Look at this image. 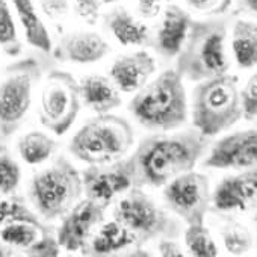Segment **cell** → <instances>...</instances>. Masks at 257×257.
Wrapping results in <instances>:
<instances>
[{"instance_id": "34", "label": "cell", "mask_w": 257, "mask_h": 257, "mask_svg": "<svg viewBox=\"0 0 257 257\" xmlns=\"http://www.w3.org/2000/svg\"><path fill=\"white\" fill-rule=\"evenodd\" d=\"M16 210H17V207L13 203H10V201H2V203H0V224H2L4 221H7L8 218L14 216Z\"/></svg>"}, {"instance_id": "8", "label": "cell", "mask_w": 257, "mask_h": 257, "mask_svg": "<svg viewBox=\"0 0 257 257\" xmlns=\"http://www.w3.org/2000/svg\"><path fill=\"white\" fill-rule=\"evenodd\" d=\"M80 104L79 83L68 73H53L43 89L41 119L56 135H62L76 121Z\"/></svg>"}, {"instance_id": "5", "label": "cell", "mask_w": 257, "mask_h": 257, "mask_svg": "<svg viewBox=\"0 0 257 257\" xmlns=\"http://www.w3.org/2000/svg\"><path fill=\"white\" fill-rule=\"evenodd\" d=\"M227 31L218 23H191L179 53L177 71L182 77L201 82L225 74L230 64L225 55Z\"/></svg>"}, {"instance_id": "6", "label": "cell", "mask_w": 257, "mask_h": 257, "mask_svg": "<svg viewBox=\"0 0 257 257\" xmlns=\"http://www.w3.org/2000/svg\"><path fill=\"white\" fill-rule=\"evenodd\" d=\"M82 194V177L65 158H59L52 167L38 173L29 188L31 201L49 219L67 215L77 204Z\"/></svg>"}, {"instance_id": "7", "label": "cell", "mask_w": 257, "mask_h": 257, "mask_svg": "<svg viewBox=\"0 0 257 257\" xmlns=\"http://www.w3.org/2000/svg\"><path fill=\"white\" fill-rule=\"evenodd\" d=\"M113 215L119 224L141 242L177 234L176 222L137 186H132L121 200H118Z\"/></svg>"}, {"instance_id": "36", "label": "cell", "mask_w": 257, "mask_h": 257, "mask_svg": "<svg viewBox=\"0 0 257 257\" xmlns=\"http://www.w3.org/2000/svg\"><path fill=\"white\" fill-rule=\"evenodd\" d=\"M103 4H113V2H116V0H101Z\"/></svg>"}, {"instance_id": "1", "label": "cell", "mask_w": 257, "mask_h": 257, "mask_svg": "<svg viewBox=\"0 0 257 257\" xmlns=\"http://www.w3.org/2000/svg\"><path fill=\"white\" fill-rule=\"evenodd\" d=\"M209 146L207 137L195 131L146 138L127 159L137 188L165 186L174 177L191 171Z\"/></svg>"}, {"instance_id": "21", "label": "cell", "mask_w": 257, "mask_h": 257, "mask_svg": "<svg viewBox=\"0 0 257 257\" xmlns=\"http://www.w3.org/2000/svg\"><path fill=\"white\" fill-rule=\"evenodd\" d=\"M231 49L236 62L242 68L257 67V25L245 20L236 22L233 28Z\"/></svg>"}, {"instance_id": "20", "label": "cell", "mask_w": 257, "mask_h": 257, "mask_svg": "<svg viewBox=\"0 0 257 257\" xmlns=\"http://www.w3.org/2000/svg\"><path fill=\"white\" fill-rule=\"evenodd\" d=\"M13 4L16 7L19 20L23 26L25 35L29 44L44 52H49L52 49L50 37L32 4V0H13Z\"/></svg>"}, {"instance_id": "3", "label": "cell", "mask_w": 257, "mask_h": 257, "mask_svg": "<svg viewBox=\"0 0 257 257\" xmlns=\"http://www.w3.org/2000/svg\"><path fill=\"white\" fill-rule=\"evenodd\" d=\"M243 115L237 77L221 74L201 80L192 94V122L210 138L234 125Z\"/></svg>"}, {"instance_id": "9", "label": "cell", "mask_w": 257, "mask_h": 257, "mask_svg": "<svg viewBox=\"0 0 257 257\" xmlns=\"http://www.w3.org/2000/svg\"><path fill=\"white\" fill-rule=\"evenodd\" d=\"M164 198L170 210L189 225L203 224L212 201L209 179L192 170L183 173L165 185Z\"/></svg>"}, {"instance_id": "14", "label": "cell", "mask_w": 257, "mask_h": 257, "mask_svg": "<svg viewBox=\"0 0 257 257\" xmlns=\"http://www.w3.org/2000/svg\"><path fill=\"white\" fill-rule=\"evenodd\" d=\"M156 70V62L147 52H135L119 56L110 67L109 77L121 92H137L144 88Z\"/></svg>"}, {"instance_id": "35", "label": "cell", "mask_w": 257, "mask_h": 257, "mask_svg": "<svg viewBox=\"0 0 257 257\" xmlns=\"http://www.w3.org/2000/svg\"><path fill=\"white\" fill-rule=\"evenodd\" d=\"M245 5H246L252 13L257 14V0H245Z\"/></svg>"}, {"instance_id": "15", "label": "cell", "mask_w": 257, "mask_h": 257, "mask_svg": "<svg viewBox=\"0 0 257 257\" xmlns=\"http://www.w3.org/2000/svg\"><path fill=\"white\" fill-rule=\"evenodd\" d=\"M32 98V80L25 73L7 77L0 85V122L16 124L29 110Z\"/></svg>"}, {"instance_id": "19", "label": "cell", "mask_w": 257, "mask_h": 257, "mask_svg": "<svg viewBox=\"0 0 257 257\" xmlns=\"http://www.w3.org/2000/svg\"><path fill=\"white\" fill-rule=\"evenodd\" d=\"M134 242H137V237L115 219L98 227V231L88 240L83 249L94 255H104L121 251Z\"/></svg>"}, {"instance_id": "11", "label": "cell", "mask_w": 257, "mask_h": 257, "mask_svg": "<svg viewBox=\"0 0 257 257\" xmlns=\"http://www.w3.org/2000/svg\"><path fill=\"white\" fill-rule=\"evenodd\" d=\"M209 168L249 170L257 167V131H239L221 138L204 161Z\"/></svg>"}, {"instance_id": "4", "label": "cell", "mask_w": 257, "mask_h": 257, "mask_svg": "<svg viewBox=\"0 0 257 257\" xmlns=\"http://www.w3.org/2000/svg\"><path fill=\"white\" fill-rule=\"evenodd\" d=\"M134 140V128L124 118L101 113L79 128L70 143V152L88 165H104L121 161Z\"/></svg>"}, {"instance_id": "32", "label": "cell", "mask_w": 257, "mask_h": 257, "mask_svg": "<svg viewBox=\"0 0 257 257\" xmlns=\"http://www.w3.org/2000/svg\"><path fill=\"white\" fill-rule=\"evenodd\" d=\"M162 0H138V11L141 16L150 19L159 14L161 11Z\"/></svg>"}, {"instance_id": "25", "label": "cell", "mask_w": 257, "mask_h": 257, "mask_svg": "<svg viewBox=\"0 0 257 257\" xmlns=\"http://www.w3.org/2000/svg\"><path fill=\"white\" fill-rule=\"evenodd\" d=\"M0 239L11 246L28 248V246H32L40 239V233L37 227H34L32 224L10 222L5 227L0 228Z\"/></svg>"}, {"instance_id": "16", "label": "cell", "mask_w": 257, "mask_h": 257, "mask_svg": "<svg viewBox=\"0 0 257 257\" xmlns=\"http://www.w3.org/2000/svg\"><path fill=\"white\" fill-rule=\"evenodd\" d=\"M80 89V98L82 103L97 112V113H109L110 110L121 106V91L115 85V82L110 77L100 76V74H91L80 80L79 83Z\"/></svg>"}, {"instance_id": "23", "label": "cell", "mask_w": 257, "mask_h": 257, "mask_svg": "<svg viewBox=\"0 0 257 257\" xmlns=\"http://www.w3.org/2000/svg\"><path fill=\"white\" fill-rule=\"evenodd\" d=\"M55 149V141L41 132H29L19 141V153L29 165L43 164L53 155Z\"/></svg>"}, {"instance_id": "28", "label": "cell", "mask_w": 257, "mask_h": 257, "mask_svg": "<svg viewBox=\"0 0 257 257\" xmlns=\"http://www.w3.org/2000/svg\"><path fill=\"white\" fill-rule=\"evenodd\" d=\"M17 40V29L7 0H0V44L10 46Z\"/></svg>"}, {"instance_id": "13", "label": "cell", "mask_w": 257, "mask_h": 257, "mask_svg": "<svg viewBox=\"0 0 257 257\" xmlns=\"http://www.w3.org/2000/svg\"><path fill=\"white\" fill-rule=\"evenodd\" d=\"M212 203L221 212L251 210L257 207V167L225 177L213 191Z\"/></svg>"}, {"instance_id": "31", "label": "cell", "mask_w": 257, "mask_h": 257, "mask_svg": "<svg viewBox=\"0 0 257 257\" xmlns=\"http://www.w3.org/2000/svg\"><path fill=\"white\" fill-rule=\"evenodd\" d=\"M186 2L195 11L216 14L225 11L230 0H186Z\"/></svg>"}, {"instance_id": "10", "label": "cell", "mask_w": 257, "mask_h": 257, "mask_svg": "<svg viewBox=\"0 0 257 257\" xmlns=\"http://www.w3.org/2000/svg\"><path fill=\"white\" fill-rule=\"evenodd\" d=\"M82 182L86 198L104 207H107L116 195L127 192L134 186L131 167L122 159L112 164L88 167L82 174Z\"/></svg>"}, {"instance_id": "26", "label": "cell", "mask_w": 257, "mask_h": 257, "mask_svg": "<svg viewBox=\"0 0 257 257\" xmlns=\"http://www.w3.org/2000/svg\"><path fill=\"white\" fill-rule=\"evenodd\" d=\"M222 239L225 249L233 255L246 254L252 246L251 233L237 222H230L222 228Z\"/></svg>"}, {"instance_id": "2", "label": "cell", "mask_w": 257, "mask_h": 257, "mask_svg": "<svg viewBox=\"0 0 257 257\" xmlns=\"http://www.w3.org/2000/svg\"><path fill=\"white\" fill-rule=\"evenodd\" d=\"M182 79L177 70H167L137 91L128 104L135 119L150 131L164 132L185 124L188 104Z\"/></svg>"}, {"instance_id": "30", "label": "cell", "mask_w": 257, "mask_h": 257, "mask_svg": "<svg viewBox=\"0 0 257 257\" xmlns=\"http://www.w3.org/2000/svg\"><path fill=\"white\" fill-rule=\"evenodd\" d=\"M101 0H76L74 7L77 14L88 23L94 25L98 19L100 7H101Z\"/></svg>"}, {"instance_id": "18", "label": "cell", "mask_w": 257, "mask_h": 257, "mask_svg": "<svg viewBox=\"0 0 257 257\" xmlns=\"http://www.w3.org/2000/svg\"><path fill=\"white\" fill-rule=\"evenodd\" d=\"M64 58L74 64H92L103 59L110 47L107 41L95 32H77L62 43Z\"/></svg>"}, {"instance_id": "33", "label": "cell", "mask_w": 257, "mask_h": 257, "mask_svg": "<svg viewBox=\"0 0 257 257\" xmlns=\"http://www.w3.org/2000/svg\"><path fill=\"white\" fill-rule=\"evenodd\" d=\"M159 251L162 255H168V257H180L183 255V252L180 251V248L177 246L176 242L170 240V239H164L159 245Z\"/></svg>"}, {"instance_id": "37", "label": "cell", "mask_w": 257, "mask_h": 257, "mask_svg": "<svg viewBox=\"0 0 257 257\" xmlns=\"http://www.w3.org/2000/svg\"><path fill=\"white\" fill-rule=\"evenodd\" d=\"M255 224H257V213H255Z\"/></svg>"}, {"instance_id": "17", "label": "cell", "mask_w": 257, "mask_h": 257, "mask_svg": "<svg viewBox=\"0 0 257 257\" xmlns=\"http://www.w3.org/2000/svg\"><path fill=\"white\" fill-rule=\"evenodd\" d=\"M191 28V17L182 8L171 5L164 13V20L158 31V50L165 58L177 56L186 41Z\"/></svg>"}, {"instance_id": "24", "label": "cell", "mask_w": 257, "mask_h": 257, "mask_svg": "<svg viewBox=\"0 0 257 257\" xmlns=\"http://www.w3.org/2000/svg\"><path fill=\"white\" fill-rule=\"evenodd\" d=\"M185 243L191 254L197 257H215L219 254L218 246L204 224H191L185 233Z\"/></svg>"}, {"instance_id": "12", "label": "cell", "mask_w": 257, "mask_h": 257, "mask_svg": "<svg viewBox=\"0 0 257 257\" xmlns=\"http://www.w3.org/2000/svg\"><path fill=\"white\" fill-rule=\"evenodd\" d=\"M106 207L94 200H83L77 203L64 218L59 231L58 242L67 251L83 249L91 239V234L97 225L103 222Z\"/></svg>"}, {"instance_id": "29", "label": "cell", "mask_w": 257, "mask_h": 257, "mask_svg": "<svg viewBox=\"0 0 257 257\" xmlns=\"http://www.w3.org/2000/svg\"><path fill=\"white\" fill-rule=\"evenodd\" d=\"M240 103L246 119H252L254 116H257V73L248 79L245 88L242 89Z\"/></svg>"}, {"instance_id": "27", "label": "cell", "mask_w": 257, "mask_h": 257, "mask_svg": "<svg viewBox=\"0 0 257 257\" xmlns=\"http://www.w3.org/2000/svg\"><path fill=\"white\" fill-rule=\"evenodd\" d=\"M20 168L10 156L0 155V194L13 192L20 182Z\"/></svg>"}, {"instance_id": "22", "label": "cell", "mask_w": 257, "mask_h": 257, "mask_svg": "<svg viewBox=\"0 0 257 257\" xmlns=\"http://www.w3.org/2000/svg\"><path fill=\"white\" fill-rule=\"evenodd\" d=\"M109 29L115 40L122 46H140L149 37V29L144 23L135 20L124 10H116L109 17Z\"/></svg>"}]
</instances>
